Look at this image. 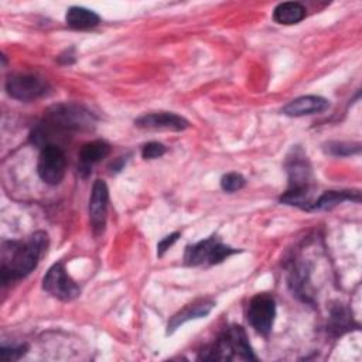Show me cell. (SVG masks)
Segmentation results:
<instances>
[{"label":"cell","instance_id":"cell-13","mask_svg":"<svg viewBox=\"0 0 362 362\" xmlns=\"http://www.w3.org/2000/svg\"><path fill=\"white\" fill-rule=\"evenodd\" d=\"M214 307H215V303L209 298H201V300H195L191 304H187L170 318L167 324V334H173L175 329H178V327H181L187 321L206 317Z\"/></svg>","mask_w":362,"mask_h":362},{"label":"cell","instance_id":"cell-4","mask_svg":"<svg viewBox=\"0 0 362 362\" xmlns=\"http://www.w3.org/2000/svg\"><path fill=\"white\" fill-rule=\"evenodd\" d=\"M256 361V356L247 341V335L240 325L228 327L212 345L201 351L199 359L205 361Z\"/></svg>","mask_w":362,"mask_h":362},{"label":"cell","instance_id":"cell-22","mask_svg":"<svg viewBox=\"0 0 362 362\" xmlns=\"http://www.w3.org/2000/svg\"><path fill=\"white\" fill-rule=\"evenodd\" d=\"M167 151L165 146L158 141H148L141 147V157L144 160H154L164 156Z\"/></svg>","mask_w":362,"mask_h":362},{"label":"cell","instance_id":"cell-5","mask_svg":"<svg viewBox=\"0 0 362 362\" xmlns=\"http://www.w3.org/2000/svg\"><path fill=\"white\" fill-rule=\"evenodd\" d=\"M240 250L223 245L216 236L206 238L194 245L185 247L184 263L187 266H201V264H218L226 257L238 253Z\"/></svg>","mask_w":362,"mask_h":362},{"label":"cell","instance_id":"cell-1","mask_svg":"<svg viewBox=\"0 0 362 362\" xmlns=\"http://www.w3.org/2000/svg\"><path fill=\"white\" fill-rule=\"evenodd\" d=\"M48 247L45 232H34L25 240H3L1 243V283L17 281L30 274Z\"/></svg>","mask_w":362,"mask_h":362},{"label":"cell","instance_id":"cell-10","mask_svg":"<svg viewBox=\"0 0 362 362\" xmlns=\"http://www.w3.org/2000/svg\"><path fill=\"white\" fill-rule=\"evenodd\" d=\"M107 205H109V188L106 182L100 178L95 180L89 197V221L95 235L103 232L107 218Z\"/></svg>","mask_w":362,"mask_h":362},{"label":"cell","instance_id":"cell-9","mask_svg":"<svg viewBox=\"0 0 362 362\" xmlns=\"http://www.w3.org/2000/svg\"><path fill=\"white\" fill-rule=\"evenodd\" d=\"M42 288L61 301H72L81 294L78 283L68 274L62 263L52 264L42 277Z\"/></svg>","mask_w":362,"mask_h":362},{"label":"cell","instance_id":"cell-17","mask_svg":"<svg viewBox=\"0 0 362 362\" xmlns=\"http://www.w3.org/2000/svg\"><path fill=\"white\" fill-rule=\"evenodd\" d=\"M361 197L358 191H325L310 206V211H327L342 204L344 201L359 202Z\"/></svg>","mask_w":362,"mask_h":362},{"label":"cell","instance_id":"cell-7","mask_svg":"<svg viewBox=\"0 0 362 362\" xmlns=\"http://www.w3.org/2000/svg\"><path fill=\"white\" fill-rule=\"evenodd\" d=\"M65 168V153L58 144H47L41 147L37 160V173L45 184L58 185L64 180Z\"/></svg>","mask_w":362,"mask_h":362},{"label":"cell","instance_id":"cell-12","mask_svg":"<svg viewBox=\"0 0 362 362\" xmlns=\"http://www.w3.org/2000/svg\"><path fill=\"white\" fill-rule=\"evenodd\" d=\"M329 107V100L318 95H304L290 100L283 106L281 113L290 117H301L315 113H322Z\"/></svg>","mask_w":362,"mask_h":362},{"label":"cell","instance_id":"cell-19","mask_svg":"<svg viewBox=\"0 0 362 362\" xmlns=\"http://www.w3.org/2000/svg\"><path fill=\"white\" fill-rule=\"evenodd\" d=\"M325 153L335 156V157H344V156H351L356 154L361 151V144L359 143H345V141H329L324 147Z\"/></svg>","mask_w":362,"mask_h":362},{"label":"cell","instance_id":"cell-15","mask_svg":"<svg viewBox=\"0 0 362 362\" xmlns=\"http://www.w3.org/2000/svg\"><path fill=\"white\" fill-rule=\"evenodd\" d=\"M99 21H100V17L93 10H89L81 6L69 7L65 14L66 25L74 30L93 28L99 24Z\"/></svg>","mask_w":362,"mask_h":362},{"label":"cell","instance_id":"cell-6","mask_svg":"<svg viewBox=\"0 0 362 362\" xmlns=\"http://www.w3.org/2000/svg\"><path fill=\"white\" fill-rule=\"evenodd\" d=\"M276 317V301L267 293L253 296L247 304L246 318L250 327L260 335L267 337L272 332Z\"/></svg>","mask_w":362,"mask_h":362},{"label":"cell","instance_id":"cell-20","mask_svg":"<svg viewBox=\"0 0 362 362\" xmlns=\"http://www.w3.org/2000/svg\"><path fill=\"white\" fill-rule=\"evenodd\" d=\"M245 184H246V180L239 173H228L221 178V188L225 192H235L243 188Z\"/></svg>","mask_w":362,"mask_h":362},{"label":"cell","instance_id":"cell-23","mask_svg":"<svg viewBox=\"0 0 362 362\" xmlns=\"http://www.w3.org/2000/svg\"><path fill=\"white\" fill-rule=\"evenodd\" d=\"M178 238H180V232H173V233L164 236V238L157 243V256L161 257V256L177 242Z\"/></svg>","mask_w":362,"mask_h":362},{"label":"cell","instance_id":"cell-21","mask_svg":"<svg viewBox=\"0 0 362 362\" xmlns=\"http://www.w3.org/2000/svg\"><path fill=\"white\" fill-rule=\"evenodd\" d=\"M27 351H28L27 344H20V345H13V346L3 345L0 349V354H1L3 361H18L21 356L25 355Z\"/></svg>","mask_w":362,"mask_h":362},{"label":"cell","instance_id":"cell-11","mask_svg":"<svg viewBox=\"0 0 362 362\" xmlns=\"http://www.w3.org/2000/svg\"><path fill=\"white\" fill-rule=\"evenodd\" d=\"M134 124L140 129L147 130H171V132H181L189 127V122L175 113L171 112H156L147 113L134 120Z\"/></svg>","mask_w":362,"mask_h":362},{"label":"cell","instance_id":"cell-18","mask_svg":"<svg viewBox=\"0 0 362 362\" xmlns=\"http://www.w3.org/2000/svg\"><path fill=\"white\" fill-rule=\"evenodd\" d=\"M352 325H354L352 315L345 305L337 304L331 308V314H329L328 325H327L329 334H332L334 337L342 335V334L348 332L349 329H352Z\"/></svg>","mask_w":362,"mask_h":362},{"label":"cell","instance_id":"cell-14","mask_svg":"<svg viewBox=\"0 0 362 362\" xmlns=\"http://www.w3.org/2000/svg\"><path fill=\"white\" fill-rule=\"evenodd\" d=\"M110 153V144L105 140H92L85 143L79 150V171H85V175L90 173L93 164L106 158Z\"/></svg>","mask_w":362,"mask_h":362},{"label":"cell","instance_id":"cell-3","mask_svg":"<svg viewBox=\"0 0 362 362\" xmlns=\"http://www.w3.org/2000/svg\"><path fill=\"white\" fill-rule=\"evenodd\" d=\"M286 170L288 187L280 197V202L310 211L314 189L313 171L311 164L301 148L291 150V156H288L286 161Z\"/></svg>","mask_w":362,"mask_h":362},{"label":"cell","instance_id":"cell-2","mask_svg":"<svg viewBox=\"0 0 362 362\" xmlns=\"http://www.w3.org/2000/svg\"><path fill=\"white\" fill-rule=\"evenodd\" d=\"M96 117L85 107L74 103H59L51 106L42 122L34 129L31 134L33 143L37 146L51 144L52 136H65L74 132H83L93 129Z\"/></svg>","mask_w":362,"mask_h":362},{"label":"cell","instance_id":"cell-8","mask_svg":"<svg viewBox=\"0 0 362 362\" xmlns=\"http://www.w3.org/2000/svg\"><path fill=\"white\" fill-rule=\"evenodd\" d=\"M7 93L17 100L30 102L42 98L48 93V82L33 74H13L6 81Z\"/></svg>","mask_w":362,"mask_h":362},{"label":"cell","instance_id":"cell-16","mask_svg":"<svg viewBox=\"0 0 362 362\" xmlns=\"http://www.w3.org/2000/svg\"><path fill=\"white\" fill-rule=\"evenodd\" d=\"M304 17H305V7L298 1H284L277 4L273 10V20L284 25L297 24Z\"/></svg>","mask_w":362,"mask_h":362}]
</instances>
